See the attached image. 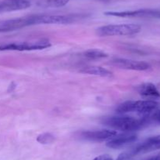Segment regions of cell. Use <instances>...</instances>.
Instances as JSON below:
<instances>
[{"mask_svg":"<svg viewBox=\"0 0 160 160\" xmlns=\"http://www.w3.org/2000/svg\"><path fill=\"white\" fill-rule=\"evenodd\" d=\"M102 125L109 127L114 130H120L124 133H133L148 125L147 119L142 116L139 119L132 116L119 115L115 116L103 118L102 120Z\"/></svg>","mask_w":160,"mask_h":160,"instance_id":"cell-1","label":"cell"},{"mask_svg":"<svg viewBox=\"0 0 160 160\" xmlns=\"http://www.w3.org/2000/svg\"><path fill=\"white\" fill-rule=\"evenodd\" d=\"M159 104L153 100H128L120 104L116 109L117 114L125 115L127 113L136 112L142 117L151 115L159 108Z\"/></svg>","mask_w":160,"mask_h":160,"instance_id":"cell-2","label":"cell"},{"mask_svg":"<svg viewBox=\"0 0 160 160\" xmlns=\"http://www.w3.org/2000/svg\"><path fill=\"white\" fill-rule=\"evenodd\" d=\"M142 27L135 24H109L99 27L96 29L98 36L131 35L140 32Z\"/></svg>","mask_w":160,"mask_h":160,"instance_id":"cell-3","label":"cell"},{"mask_svg":"<svg viewBox=\"0 0 160 160\" xmlns=\"http://www.w3.org/2000/svg\"><path fill=\"white\" fill-rule=\"evenodd\" d=\"M51 46V42L48 40L34 41V42H11V43L0 45V51H31L39 50Z\"/></svg>","mask_w":160,"mask_h":160,"instance_id":"cell-4","label":"cell"},{"mask_svg":"<svg viewBox=\"0 0 160 160\" xmlns=\"http://www.w3.org/2000/svg\"><path fill=\"white\" fill-rule=\"evenodd\" d=\"M106 16L118 17H139V18H160V9H140L136 10L107 11L104 13Z\"/></svg>","mask_w":160,"mask_h":160,"instance_id":"cell-5","label":"cell"},{"mask_svg":"<svg viewBox=\"0 0 160 160\" xmlns=\"http://www.w3.org/2000/svg\"><path fill=\"white\" fill-rule=\"evenodd\" d=\"M117 134V132L114 130H88L79 133L78 136L81 139L93 142H102L108 141Z\"/></svg>","mask_w":160,"mask_h":160,"instance_id":"cell-6","label":"cell"},{"mask_svg":"<svg viewBox=\"0 0 160 160\" xmlns=\"http://www.w3.org/2000/svg\"><path fill=\"white\" fill-rule=\"evenodd\" d=\"M160 149V135L150 136L129 151L133 156L148 153Z\"/></svg>","mask_w":160,"mask_h":160,"instance_id":"cell-7","label":"cell"},{"mask_svg":"<svg viewBox=\"0 0 160 160\" xmlns=\"http://www.w3.org/2000/svg\"><path fill=\"white\" fill-rule=\"evenodd\" d=\"M112 65L126 70L133 71H146L151 67L150 64L145 61H134V60L117 58L112 61Z\"/></svg>","mask_w":160,"mask_h":160,"instance_id":"cell-8","label":"cell"},{"mask_svg":"<svg viewBox=\"0 0 160 160\" xmlns=\"http://www.w3.org/2000/svg\"><path fill=\"white\" fill-rule=\"evenodd\" d=\"M138 139L137 134L134 133H123L117 134L108 140L106 146L112 149H120L134 143Z\"/></svg>","mask_w":160,"mask_h":160,"instance_id":"cell-9","label":"cell"},{"mask_svg":"<svg viewBox=\"0 0 160 160\" xmlns=\"http://www.w3.org/2000/svg\"><path fill=\"white\" fill-rule=\"evenodd\" d=\"M31 6L29 0H4L0 3V13L26 9Z\"/></svg>","mask_w":160,"mask_h":160,"instance_id":"cell-10","label":"cell"},{"mask_svg":"<svg viewBox=\"0 0 160 160\" xmlns=\"http://www.w3.org/2000/svg\"><path fill=\"white\" fill-rule=\"evenodd\" d=\"M138 91L141 96L146 98L156 99L160 97V92L156 85L151 83H142V85L138 86Z\"/></svg>","mask_w":160,"mask_h":160,"instance_id":"cell-11","label":"cell"},{"mask_svg":"<svg viewBox=\"0 0 160 160\" xmlns=\"http://www.w3.org/2000/svg\"><path fill=\"white\" fill-rule=\"evenodd\" d=\"M80 72L88 75H97L101 77H111L112 73L108 69L98 66H90V67H84L80 71Z\"/></svg>","mask_w":160,"mask_h":160,"instance_id":"cell-12","label":"cell"},{"mask_svg":"<svg viewBox=\"0 0 160 160\" xmlns=\"http://www.w3.org/2000/svg\"><path fill=\"white\" fill-rule=\"evenodd\" d=\"M84 56L88 59L98 60L102 58H106L108 56V54L105 52L99 50H88L84 53Z\"/></svg>","mask_w":160,"mask_h":160,"instance_id":"cell-13","label":"cell"},{"mask_svg":"<svg viewBox=\"0 0 160 160\" xmlns=\"http://www.w3.org/2000/svg\"><path fill=\"white\" fill-rule=\"evenodd\" d=\"M70 0H45L43 3V6L46 7L59 8L66 6Z\"/></svg>","mask_w":160,"mask_h":160,"instance_id":"cell-14","label":"cell"},{"mask_svg":"<svg viewBox=\"0 0 160 160\" xmlns=\"http://www.w3.org/2000/svg\"><path fill=\"white\" fill-rule=\"evenodd\" d=\"M55 141V136L49 133H45L40 134L37 137V141L42 144H51Z\"/></svg>","mask_w":160,"mask_h":160,"instance_id":"cell-15","label":"cell"},{"mask_svg":"<svg viewBox=\"0 0 160 160\" xmlns=\"http://www.w3.org/2000/svg\"><path fill=\"white\" fill-rule=\"evenodd\" d=\"M148 118L149 124L153 123L160 125V108H158L156 111H154L151 115H149Z\"/></svg>","mask_w":160,"mask_h":160,"instance_id":"cell-16","label":"cell"},{"mask_svg":"<svg viewBox=\"0 0 160 160\" xmlns=\"http://www.w3.org/2000/svg\"><path fill=\"white\" fill-rule=\"evenodd\" d=\"M134 156L131 155V153L130 152H125L123 153L120 154L118 156L117 160H132Z\"/></svg>","mask_w":160,"mask_h":160,"instance_id":"cell-17","label":"cell"},{"mask_svg":"<svg viewBox=\"0 0 160 160\" xmlns=\"http://www.w3.org/2000/svg\"><path fill=\"white\" fill-rule=\"evenodd\" d=\"M93 160H113V158L109 155H101L95 157Z\"/></svg>","mask_w":160,"mask_h":160,"instance_id":"cell-18","label":"cell"},{"mask_svg":"<svg viewBox=\"0 0 160 160\" xmlns=\"http://www.w3.org/2000/svg\"><path fill=\"white\" fill-rule=\"evenodd\" d=\"M146 160H160V154H158V155H153V156L147 158Z\"/></svg>","mask_w":160,"mask_h":160,"instance_id":"cell-19","label":"cell"}]
</instances>
